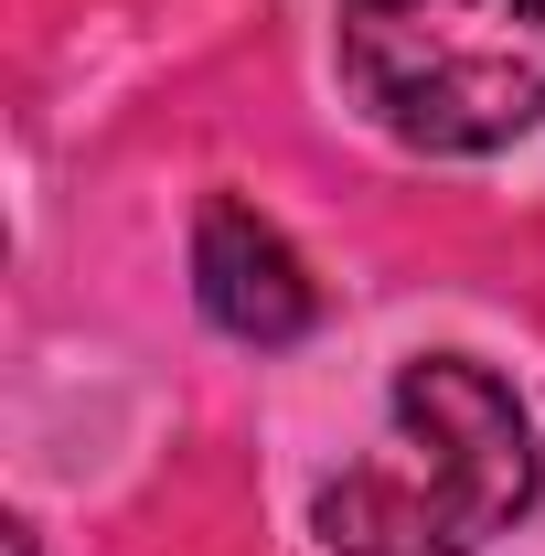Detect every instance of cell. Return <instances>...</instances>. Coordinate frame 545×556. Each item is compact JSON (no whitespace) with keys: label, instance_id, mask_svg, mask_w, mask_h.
Listing matches in <instances>:
<instances>
[{"label":"cell","instance_id":"cell-1","mask_svg":"<svg viewBox=\"0 0 545 556\" xmlns=\"http://www.w3.org/2000/svg\"><path fill=\"white\" fill-rule=\"evenodd\" d=\"M535 514V428L471 353H417L385 396V439L321 482L310 525L332 556H481Z\"/></svg>","mask_w":545,"mask_h":556},{"label":"cell","instance_id":"cell-2","mask_svg":"<svg viewBox=\"0 0 545 556\" xmlns=\"http://www.w3.org/2000/svg\"><path fill=\"white\" fill-rule=\"evenodd\" d=\"M332 43L396 150L481 161L545 118V0H342Z\"/></svg>","mask_w":545,"mask_h":556},{"label":"cell","instance_id":"cell-3","mask_svg":"<svg viewBox=\"0 0 545 556\" xmlns=\"http://www.w3.org/2000/svg\"><path fill=\"white\" fill-rule=\"evenodd\" d=\"M193 300H204L214 332H236V343H257V353L300 343V332L321 321V289L300 268V247H289L246 193H214V204L193 214Z\"/></svg>","mask_w":545,"mask_h":556},{"label":"cell","instance_id":"cell-4","mask_svg":"<svg viewBox=\"0 0 545 556\" xmlns=\"http://www.w3.org/2000/svg\"><path fill=\"white\" fill-rule=\"evenodd\" d=\"M0 546H11V556H43V546H33V525H11V535H0Z\"/></svg>","mask_w":545,"mask_h":556}]
</instances>
